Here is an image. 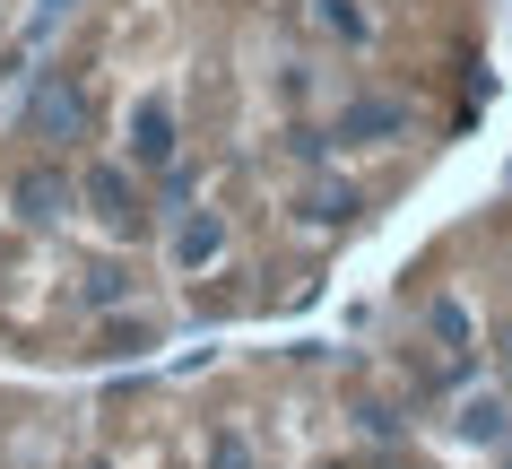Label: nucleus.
I'll list each match as a JSON object with an SVG mask.
<instances>
[{
  "mask_svg": "<svg viewBox=\"0 0 512 469\" xmlns=\"http://www.w3.org/2000/svg\"><path fill=\"white\" fill-rule=\"evenodd\" d=\"M79 200H87V209H96V218L113 226V235H139V218H148V209H139V192H131V174H122V166H87Z\"/></svg>",
  "mask_w": 512,
  "mask_h": 469,
  "instance_id": "f257e3e1",
  "label": "nucleus"
},
{
  "mask_svg": "<svg viewBox=\"0 0 512 469\" xmlns=\"http://www.w3.org/2000/svg\"><path fill=\"white\" fill-rule=\"evenodd\" d=\"M9 200H18V218H27V226H53L61 209L79 200V183H70V174H53V166H27V174H18V192H9Z\"/></svg>",
  "mask_w": 512,
  "mask_h": 469,
  "instance_id": "f03ea898",
  "label": "nucleus"
},
{
  "mask_svg": "<svg viewBox=\"0 0 512 469\" xmlns=\"http://www.w3.org/2000/svg\"><path fill=\"white\" fill-rule=\"evenodd\" d=\"M400 131H408V105H391V96H356L339 113V139H400Z\"/></svg>",
  "mask_w": 512,
  "mask_h": 469,
  "instance_id": "7ed1b4c3",
  "label": "nucleus"
},
{
  "mask_svg": "<svg viewBox=\"0 0 512 469\" xmlns=\"http://www.w3.org/2000/svg\"><path fill=\"white\" fill-rule=\"evenodd\" d=\"M131 157L139 166H165V157H174V113H165V96H148V105L131 113Z\"/></svg>",
  "mask_w": 512,
  "mask_h": 469,
  "instance_id": "20e7f679",
  "label": "nucleus"
},
{
  "mask_svg": "<svg viewBox=\"0 0 512 469\" xmlns=\"http://www.w3.org/2000/svg\"><path fill=\"white\" fill-rule=\"evenodd\" d=\"M35 131H61V139H79L87 131V96H79V87H35Z\"/></svg>",
  "mask_w": 512,
  "mask_h": 469,
  "instance_id": "39448f33",
  "label": "nucleus"
},
{
  "mask_svg": "<svg viewBox=\"0 0 512 469\" xmlns=\"http://www.w3.org/2000/svg\"><path fill=\"white\" fill-rule=\"evenodd\" d=\"M217 252H226V226H217L209 209H200V218H183V226H174V261H183V270H209Z\"/></svg>",
  "mask_w": 512,
  "mask_h": 469,
  "instance_id": "423d86ee",
  "label": "nucleus"
},
{
  "mask_svg": "<svg viewBox=\"0 0 512 469\" xmlns=\"http://www.w3.org/2000/svg\"><path fill=\"white\" fill-rule=\"evenodd\" d=\"M313 27L339 35V44H365V35H374V18H365L356 0H313Z\"/></svg>",
  "mask_w": 512,
  "mask_h": 469,
  "instance_id": "0eeeda50",
  "label": "nucleus"
},
{
  "mask_svg": "<svg viewBox=\"0 0 512 469\" xmlns=\"http://www.w3.org/2000/svg\"><path fill=\"white\" fill-rule=\"evenodd\" d=\"M79 296H87V304H96V313H113V304L131 296V270H122V261H96V270H87V278H79Z\"/></svg>",
  "mask_w": 512,
  "mask_h": 469,
  "instance_id": "6e6552de",
  "label": "nucleus"
},
{
  "mask_svg": "<svg viewBox=\"0 0 512 469\" xmlns=\"http://www.w3.org/2000/svg\"><path fill=\"white\" fill-rule=\"evenodd\" d=\"M304 218H313V226H348L356 218V192H348V183H313V192H304Z\"/></svg>",
  "mask_w": 512,
  "mask_h": 469,
  "instance_id": "1a4fd4ad",
  "label": "nucleus"
},
{
  "mask_svg": "<svg viewBox=\"0 0 512 469\" xmlns=\"http://www.w3.org/2000/svg\"><path fill=\"white\" fill-rule=\"evenodd\" d=\"M460 435H469V443H495V435H504V400H469V409H460Z\"/></svg>",
  "mask_w": 512,
  "mask_h": 469,
  "instance_id": "9d476101",
  "label": "nucleus"
},
{
  "mask_svg": "<svg viewBox=\"0 0 512 469\" xmlns=\"http://www.w3.org/2000/svg\"><path fill=\"white\" fill-rule=\"evenodd\" d=\"M434 339H443V348H469V313H460L452 296L434 304Z\"/></svg>",
  "mask_w": 512,
  "mask_h": 469,
  "instance_id": "9b49d317",
  "label": "nucleus"
},
{
  "mask_svg": "<svg viewBox=\"0 0 512 469\" xmlns=\"http://www.w3.org/2000/svg\"><path fill=\"white\" fill-rule=\"evenodd\" d=\"M217 469H243V443H217Z\"/></svg>",
  "mask_w": 512,
  "mask_h": 469,
  "instance_id": "f8f14e48",
  "label": "nucleus"
},
{
  "mask_svg": "<svg viewBox=\"0 0 512 469\" xmlns=\"http://www.w3.org/2000/svg\"><path fill=\"white\" fill-rule=\"evenodd\" d=\"M61 9H79V0H44V27H53V18H61Z\"/></svg>",
  "mask_w": 512,
  "mask_h": 469,
  "instance_id": "ddd939ff",
  "label": "nucleus"
},
{
  "mask_svg": "<svg viewBox=\"0 0 512 469\" xmlns=\"http://www.w3.org/2000/svg\"><path fill=\"white\" fill-rule=\"evenodd\" d=\"M96 469H105V461H96Z\"/></svg>",
  "mask_w": 512,
  "mask_h": 469,
  "instance_id": "4468645a",
  "label": "nucleus"
}]
</instances>
